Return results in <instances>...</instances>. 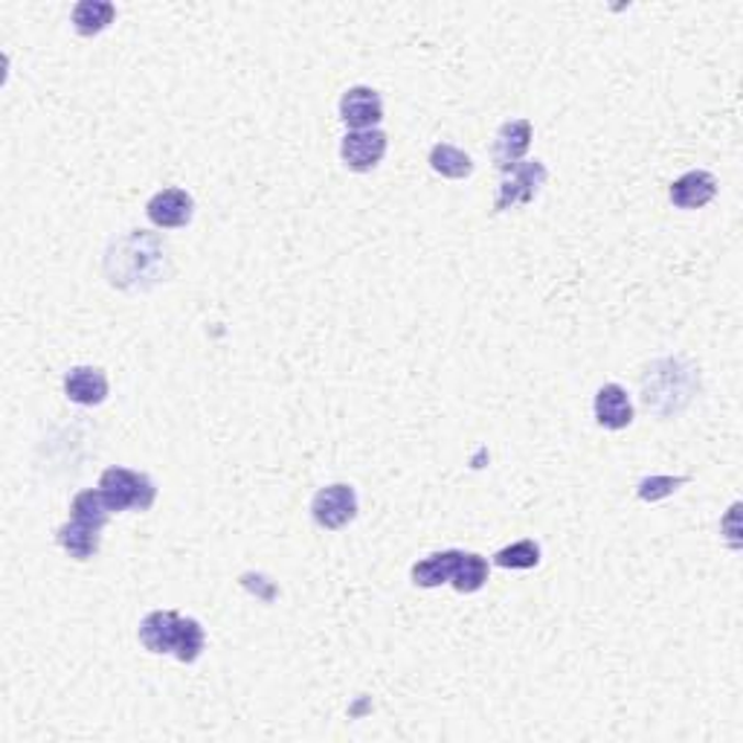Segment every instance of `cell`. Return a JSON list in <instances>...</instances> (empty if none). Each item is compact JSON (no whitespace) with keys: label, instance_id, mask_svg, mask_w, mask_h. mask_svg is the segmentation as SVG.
Returning a JSON list of instances; mask_svg holds the SVG:
<instances>
[{"label":"cell","instance_id":"cell-1","mask_svg":"<svg viewBox=\"0 0 743 743\" xmlns=\"http://www.w3.org/2000/svg\"><path fill=\"white\" fill-rule=\"evenodd\" d=\"M169 273V247L146 229L114 238L105 254V277L120 291H148Z\"/></svg>","mask_w":743,"mask_h":743},{"label":"cell","instance_id":"cell-2","mask_svg":"<svg viewBox=\"0 0 743 743\" xmlns=\"http://www.w3.org/2000/svg\"><path fill=\"white\" fill-rule=\"evenodd\" d=\"M695 369L686 360L665 358L656 360L642 378V398L648 409H654L656 416L668 418L677 416L688 407V401L695 398Z\"/></svg>","mask_w":743,"mask_h":743},{"label":"cell","instance_id":"cell-3","mask_svg":"<svg viewBox=\"0 0 743 743\" xmlns=\"http://www.w3.org/2000/svg\"><path fill=\"white\" fill-rule=\"evenodd\" d=\"M99 491L105 494L111 511H148L157 499V485L148 474L132 468H108L99 476Z\"/></svg>","mask_w":743,"mask_h":743},{"label":"cell","instance_id":"cell-4","mask_svg":"<svg viewBox=\"0 0 743 743\" xmlns=\"http://www.w3.org/2000/svg\"><path fill=\"white\" fill-rule=\"evenodd\" d=\"M547 166L540 164V160H520L515 169H508L503 183H499V195L494 210L506 213V210H515V206L531 204L538 198L540 187L547 183Z\"/></svg>","mask_w":743,"mask_h":743},{"label":"cell","instance_id":"cell-5","mask_svg":"<svg viewBox=\"0 0 743 743\" xmlns=\"http://www.w3.org/2000/svg\"><path fill=\"white\" fill-rule=\"evenodd\" d=\"M311 515L317 520V526L328 531H337L349 526L358 517V494L346 482H335L319 488L311 499Z\"/></svg>","mask_w":743,"mask_h":743},{"label":"cell","instance_id":"cell-6","mask_svg":"<svg viewBox=\"0 0 743 743\" xmlns=\"http://www.w3.org/2000/svg\"><path fill=\"white\" fill-rule=\"evenodd\" d=\"M390 139L381 128H369V132H349L340 143V160L351 172H372L386 155Z\"/></svg>","mask_w":743,"mask_h":743},{"label":"cell","instance_id":"cell-7","mask_svg":"<svg viewBox=\"0 0 743 743\" xmlns=\"http://www.w3.org/2000/svg\"><path fill=\"white\" fill-rule=\"evenodd\" d=\"M340 120L349 125L351 132H369L378 128V123L384 120V99L381 93L367 85L349 88L340 97Z\"/></svg>","mask_w":743,"mask_h":743},{"label":"cell","instance_id":"cell-8","mask_svg":"<svg viewBox=\"0 0 743 743\" xmlns=\"http://www.w3.org/2000/svg\"><path fill=\"white\" fill-rule=\"evenodd\" d=\"M531 137H534V128H531L529 120H511V123L499 125L494 146H491V160L499 172H508L524 160L531 146Z\"/></svg>","mask_w":743,"mask_h":743},{"label":"cell","instance_id":"cell-9","mask_svg":"<svg viewBox=\"0 0 743 743\" xmlns=\"http://www.w3.org/2000/svg\"><path fill=\"white\" fill-rule=\"evenodd\" d=\"M148 221L160 229H178L187 227L192 215H195V201L187 189H164L157 192L146 204Z\"/></svg>","mask_w":743,"mask_h":743},{"label":"cell","instance_id":"cell-10","mask_svg":"<svg viewBox=\"0 0 743 743\" xmlns=\"http://www.w3.org/2000/svg\"><path fill=\"white\" fill-rule=\"evenodd\" d=\"M180 621L183 616L175 610H155L139 621V642L151 654H175L178 645Z\"/></svg>","mask_w":743,"mask_h":743},{"label":"cell","instance_id":"cell-11","mask_svg":"<svg viewBox=\"0 0 743 743\" xmlns=\"http://www.w3.org/2000/svg\"><path fill=\"white\" fill-rule=\"evenodd\" d=\"M714 195H718V178L711 172H702V169L686 172L683 178L674 180L668 189L671 204L677 210H700V206L711 204Z\"/></svg>","mask_w":743,"mask_h":743},{"label":"cell","instance_id":"cell-12","mask_svg":"<svg viewBox=\"0 0 743 743\" xmlns=\"http://www.w3.org/2000/svg\"><path fill=\"white\" fill-rule=\"evenodd\" d=\"M65 395L79 407H97L108 398V378L97 367H74L65 375Z\"/></svg>","mask_w":743,"mask_h":743},{"label":"cell","instance_id":"cell-13","mask_svg":"<svg viewBox=\"0 0 743 743\" xmlns=\"http://www.w3.org/2000/svg\"><path fill=\"white\" fill-rule=\"evenodd\" d=\"M596 421L607 430H624L633 425V404L630 395L624 393V386L605 384L596 393Z\"/></svg>","mask_w":743,"mask_h":743},{"label":"cell","instance_id":"cell-14","mask_svg":"<svg viewBox=\"0 0 743 743\" xmlns=\"http://www.w3.org/2000/svg\"><path fill=\"white\" fill-rule=\"evenodd\" d=\"M102 529L88 524H79V520H70L61 529L56 531L58 547L65 549L67 555L74 558V561H90V558H97L99 543H102Z\"/></svg>","mask_w":743,"mask_h":743},{"label":"cell","instance_id":"cell-15","mask_svg":"<svg viewBox=\"0 0 743 743\" xmlns=\"http://www.w3.org/2000/svg\"><path fill=\"white\" fill-rule=\"evenodd\" d=\"M459 558H462L459 549H444V552H436V555L418 561V564L413 566V584L427 589L450 584V581H453V572H457L459 566Z\"/></svg>","mask_w":743,"mask_h":743},{"label":"cell","instance_id":"cell-16","mask_svg":"<svg viewBox=\"0 0 743 743\" xmlns=\"http://www.w3.org/2000/svg\"><path fill=\"white\" fill-rule=\"evenodd\" d=\"M114 18H116L114 3H108V0H79L74 7L70 21H74L76 33L90 38V35L105 33L108 26L114 24Z\"/></svg>","mask_w":743,"mask_h":743},{"label":"cell","instance_id":"cell-17","mask_svg":"<svg viewBox=\"0 0 743 743\" xmlns=\"http://www.w3.org/2000/svg\"><path fill=\"white\" fill-rule=\"evenodd\" d=\"M430 169H434L436 175H441V178L465 180L474 172V160H471V155L462 151V148L450 146V143H439V146H434V151H430Z\"/></svg>","mask_w":743,"mask_h":743},{"label":"cell","instance_id":"cell-18","mask_svg":"<svg viewBox=\"0 0 743 743\" xmlns=\"http://www.w3.org/2000/svg\"><path fill=\"white\" fill-rule=\"evenodd\" d=\"M70 515H74V520H79V524H88V526H97V529H105V524L111 520V506H108V499L102 491H82V494H76L74 503H70Z\"/></svg>","mask_w":743,"mask_h":743},{"label":"cell","instance_id":"cell-19","mask_svg":"<svg viewBox=\"0 0 743 743\" xmlns=\"http://www.w3.org/2000/svg\"><path fill=\"white\" fill-rule=\"evenodd\" d=\"M485 581H488V561L476 552H462L453 581H450L453 589L457 593H476V589L485 587Z\"/></svg>","mask_w":743,"mask_h":743},{"label":"cell","instance_id":"cell-20","mask_svg":"<svg viewBox=\"0 0 743 743\" xmlns=\"http://www.w3.org/2000/svg\"><path fill=\"white\" fill-rule=\"evenodd\" d=\"M494 564L503 570H534L540 564V547L534 540H517L511 547L499 549Z\"/></svg>","mask_w":743,"mask_h":743},{"label":"cell","instance_id":"cell-21","mask_svg":"<svg viewBox=\"0 0 743 743\" xmlns=\"http://www.w3.org/2000/svg\"><path fill=\"white\" fill-rule=\"evenodd\" d=\"M206 645V633L201 628V621L198 619H183L180 621V633H178V645H175V660L180 662H195L198 656L204 654Z\"/></svg>","mask_w":743,"mask_h":743},{"label":"cell","instance_id":"cell-22","mask_svg":"<svg viewBox=\"0 0 743 743\" xmlns=\"http://www.w3.org/2000/svg\"><path fill=\"white\" fill-rule=\"evenodd\" d=\"M688 476H648V480L639 482L637 494L645 503H656V499L668 497V494H674V491L679 488V485H686Z\"/></svg>","mask_w":743,"mask_h":743}]
</instances>
